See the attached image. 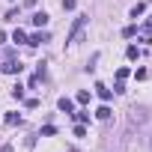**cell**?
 Listing matches in <instances>:
<instances>
[{
  "mask_svg": "<svg viewBox=\"0 0 152 152\" xmlns=\"http://www.w3.org/2000/svg\"><path fill=\"white\" fill-rule=\"evenodd\" d=\"M75 119H78V122H87V119H90V113H87V110H78V113H75Z\"/></svg>",
  "mask_w": 152,
  "mask_h": 152,
  "instance_id": "2e32d148",
  "label": "cell"
},
{
  "mask_svg": "<svg viewBox=\"0 0 152 152\" xmlns=\"http://www.w3.org/2000/svg\"><path fill=\"white\" fill-rule=\"evenodd\" d=\"M87 21H90V15H78V18H75V27H72V33H69V42H75V39L81 36V30L87 27Z\"/></svg>",
  "mask_w": 152,
  "mask_h": 152,
  "instance_id": "6da1fadb",
  "label": "cell"
},
{
  "mask_svg": "<svg viewBox=\"0 0 152 152\" xmlns=\"http://www.w3.org/2000/svg\"><path fill=\"white\" fill-rule=\"evenodd\" d=\"M96 93H99V99H102V102H110V96H113L104 84H96Z\"/></svg>",
  "mask_w": 152,
  "mask_h": 152,
  "instance_id": "5b68a950",
  "label": "cell"
},
{
  "mask_svg": "<svg viewBox=\"0 0 152 152\" xmlns=\"http://www.w3.org/2000/svg\"><path fill=\"white\" fill-rule=\"evenodd\" d=\"M143 12H146V6H143V3H137V6H134V9H131V18H140V15H143Z\"/></svg>",
  "mask_w": 152,
  "mask_h": 152,
  "instance_id": "9c48e42d",
  "label": "cell"
},
{
  "mask_svg": "<svg viewBox=\"0 0 152 152\" xmlns=\"http://www.w3.org/2000/svg\"><path fill=\"white\" fill-rule=\"evenodd\" d=\"M87 102H90V93L81 90V93H78V104H87Z\"/></svg>",
  "mask_w": 152,
  "mask_h": 152,
  "instance_id": "4fadbf2b",
  "label": "cell"
},
{
  "mask_svg": "<svg viewBox=\"0 0 152 152\" xmlns=\"http://www.w3.org/2000/svg\"><path fill=\"white\" fill-rule=\"evenodd\" d=\"M33 24H36V27H45V24H48V15H45V12H36V15H33Z\"/></svg>",
  "mask_w": 152,
  "mask_h": 152,
  "instance_id": "8992f818",
  "label": "cell"
},
{
  "mask_svg": "<svg viewBox=\"0 0 152 152\" xmlns=\"http://www.w3.org/2000/svg\"><path fill=\"white\" fill-rule=\"evenodd\" d=\"M128 78V69H116V81H125Z\"/></svg>",
  "mask_w": 152,
  "mask_h": 152,
  "instance_id": "d6986e66",
  "label": "cell"
},
{
  "mask_svg": "<svg viewBox=\"0 0 152 152\" xmlns=\"http://www.w3.org/2000/svg\"><path fill=\"white\" fill-rule=\"evenodd\" d=\"M134 33H137V27H134V24H128V27H125V30H122V36H125V39H131V36H134Z\"/></svg>",
  "mask_w": 152,
  "mask_h": 152,
  "instance_id": "8fae6325",
  "label": "cell"
},
{
  "mask_svg": "<svg viewBox=\"0 0 152 152\" xmlns=\"http://www.w3.org/2000/svg\"><path fill=\"white\" fill-rule=\"evenodd\" d=\"M12 39H15V42H27V36H24V30H15V33H12Z\"/></svg>",
  "mask_w": 152,
  "mask_h": 152,
  "instance_id": "e0dca14e",
  "label": "cell"
},
{
  "mask_svg": "<svg viewBox=\"0 0 152 152\" xmlns=\"http://www.w3.org/2000/svg\"><path fill=\"white\" fill-rule=\"evenodd\" d=\"M96 116H99V119H107V116H110V107H107V104H102V107L96 110Z\"/></svg>",
  "mask_w": 152,
  "mask_h": 152,
  "instance_id": "ba28073f",
  "label": "cell"
},
{
  "mask_svg": "<svg viewBox=\"0 0 152 152\" xmlns=\"http://www.w3.org/2000/svg\"><path fill=\"white\" fill-rule=\"evenodd\" d=\"M143 122V113L140 110H131V125H140Z\"/></svg>",
  "mask_w": 152,
  "mask_h": 152,
  "instance_id": "30bf717a",
  "label": "cell"
},
{
  "mask_svg": "<svg viewBox=\"0 0 152 152\" xmlns=\"http://www.w3.org/2000/svg\"><path fill=\"white\" fill-rule=\"evenodd\" d=\"M54 134H57L54 125H45V128H42V137H54Z\"/></svg>",
  "mask_w": 152,
  "mask_h": 152,
  "instance_id": "5bb4252c",
  "label": "cell"
},
{
  "mask_svg": "<svg viewBox=\"0 0 152 152\" xmlns=\"http://www.w3.org/2000/svg\"><path fill=\"white\" fill-rule=\"evenodd\" d=\"M21 69H24V66H21V63H12V60L3 66V72H6V75H21Z\"/></svg>",
  "mask_w": 152,
  "mask_h": 152,
  "instance_id": "277c9868",
  "label": "cell"
},
{
  "mask_svg": "<svg viewBox=\"0 0 152 152\" xmlns=\"http://www.w3.org/2000/svg\"><path fill=\"white\" fill-rule=\"evenodd\" d=\"M57 107H60V110H63V113H72V110H75V102H72V99H66V96H63V99H60V102H57Z\"/></svg>",
  "mask_w": 152,
  "mask_h": 152,
  "instance_id": "7a4b0ae2",
  "label": "cell"
},
{
  "mask_svg": "<svg viewBox=\"0 0 152 152\" xmlns=\"http://www.w3.org/2000/svg\"><path fill=\"white\" fill-rule=\"evenodd\" d=\"M12 99H18V102H21V99H24V87H21V84H18V87H15V90H12Z\"/></svg>",
  "mask_w": 152,
  "mask_h": 152,
  "instance_id": "7c38bea8",
  "label": "cell"
},
{
  "mask_svg": "<svg viewBox=\"0 0 152 152\" xmlns=\"http://www.w3.org/2000/svg\"><path fill=\"white\" fill-rule=\"evenodd\" d=\"M125 54H128V60H137V57H140V48H137V45H128Z\"/></svg>",
  "mask_w": 152,
  "mask_h": 152,
  "instance_id": "52a82bcc",
  "label": "cell"
},
{
  "mask_svg": "<svg viewBox=\"0 0 152 152\" xmlns=\"http://www.w3.org/2000/svg\"><path fill=\"white\" fill-rule=\"evenodd\" d=\"M42 42H48V33H33V36L27 39V45H33V48H36V45H42Z\"/></svg>",
  "mask_w": 152,
  "mask_h": 152,
  "instance_id": "3957f363",
  "label": "cell"
},
{
  "mask_svg": "<svg viewBox=\"0 0 152 152\" xmlns=\"http://www.w3.org/2000/svg\"><path fill=\"white\" fill-rule=\"evenodd\" d=\"M146 30H152V18H149V21H146Z\"/></svg>",
  "mask_w": 152,
  "mask_h": 152,
  "instance_id": "44dd1931",
  "label": "cell"
},
{
  "mask_svg": "<svg viewBox=\"0 0 152 152\" xmlns=\"http://www.w3.org/2000/svg\"><path fill=\"white\" fill-rule=\"evenodd\" d=\"M149 146H152V140H149Z\"/></svg>",
  "mask_w": 152,
  "mask_h": 152,
  "instance_id": "7402d4cb",
  "label": "cell"
},
{
  "mask_svg": "<svg viewBox=\"0 0 152 152\" xmlns=\"http://www.w3.org/2000/svg\"><path fill=\"white\" fill-rule=\"evenodd\" d=\"M134 78H137V81H146V78H149V72H146V69H137V72H134Z\"/></svg>",
  "mask_w": 152,
  "mask_h": 152,
  "instance_id": "9a60e30c",
  "label": "cell"
},
{
  "mask_svg": "<svg viewBox=\"0 0 152 152\" xmlns=\"http://www.w3.org/2000/svg\"><path fill=\"white\" fill-rule=\"evenodd\" d=\"M6 122H9V125H18V122H21V116H18V113H9V116H6Z\"/></svg>",
  "mask_w": 152,
  "mask_h": 152,
  "instance_id": "ac0fdd59",
  "label": "cell"
},
{
  "mask_svg": "<svg viewBox=\"0 0 152 152\" xmlns=\"http://www.w3.org/2000/svg\"><path fill=\"white\" fill-rule=\"evenodd\" d=\"M75 3L78 0H63V9H75Z\"/></svg>",
  "mask_w": 152,
  "mask_h": 152,
  "instance_id": "ffe728a7",
  "label": "cell"
}]
</instances>
